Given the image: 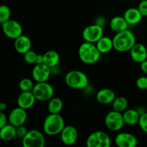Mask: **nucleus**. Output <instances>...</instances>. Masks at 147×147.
I'll return each instance as SVG.
<instances>
[{
  "instance_id": "nucleus-28",
  "label": "nucleus",
  "mask_w": 147,
  "mask_h": 147,
  "mask_svg": "<svg viewBox=\"0 0 147 147\" xmlns=\"http://www.w3.org/2000/svg\"><path fill=\"white\" fill-rule=\"evenodd\" d=\"M34 86L33 80L27 78H22L19 83V88L21 91H32Z\"/></svg>"
},
{
  "instance_id": "nucleus-19",
  "label": "nucleus",
  "mask_w": 147,
  "mask_h": 147,
  "mask_svg": "<svg viewBox=\"0 0 147 147\" xmlns=\"http://www.w3.org/2000/svg\"><path fill=\"white\" fill-rule=\"evenodd\" d=\"M123 17L129 25H135V24H139L142 21L143 17L138 8L131 7L125 11Z\"/></svg>"
},
{
  "instance_id": "nucleus-21",
  "label": "nucleus",
  "mask_w": 147,
  "mask_h": 147,
  "mask_svg": "<svg viewBox=\"0 0 147 147\" xmlns=\"http://www.w3.org/2000/svg\"><path fill=\"white\" fill-rule=\"evenodd\" d=\"M125 124L128 126H135L138 124L141 116V113L135 109H126L123 113Z\"/></svg>"
},
{
  "instance_id": "nucleus-8",
  "label": "nucleus",
  "mask_w": 147,
  "mask_h": 147,
  "mask_svg": "<svg viewBox=\"0 0 147 147\" xmlns=\"http://www.w3.org/2000/svg\"><path fill=\"white\" fill-rule=\"evenodd\" d=\"M123 113L112 110L105 117V125L111 131H119L124 126Z\"/></svg>"
},
{
  "instance_id": "nucleus-37",
  "label": "nucleus",
  "mask_w": 147,
  "mask_h": 147,
  "mask_svg": "<svg viewBox=\"0 0 147 147\" xmlns=\"http://www.w3.org/2000/svg\"><path fill=\"white\" fill-rule=\"evenodd\" d=\"M7 106L4 102H1V103H0V111H4L7 109Z\"/></svg>"
},
{
  "instance_id": "nucleus-26",
  "label": "nucleus",
  "mask_w": 147,
  "mask_h": 147,
  "mask_svg": "<svg viewBox=\"0 0 147 147\" xmlns=\"http://www.w3.org/2000/svg\"><path fill=\"white\" fill-rule=\"evenodd\" d=\"M111 104L113 110L120 112V113H123L127 109L129 102H128L127 99L123 96H119V97H116Z\"/></svg>"
},
{
  "instance_id": "nucleus-30",
  "label": "nucleus",
  "mask_w": 147,
  "mask_h": 147,
  "mask_svg": "<svg viewBox=\"0 0 147 147\" xmlns=\"http://www.w3.org/2000/svg\"><path fill=\"white\" fill-rule=\"evenodd\" d=\"M138 124L139 125L140 129L143 131L144 133L147 134V112H144L141 114L140 119Z\"/></svg>"
},
{
  "instance_id": "nucleus-10",
  "label": "nucleus",
  "mask_w": 147,
  "mask_h": 147,
  "mask_svg": "<svg viewBox=\"0 0 147 147\" xmlns=\"http://www.w3.org/2000/svg\"><path fill=\"white\" fill-rule=\"evenodd\" d=\"M4 34L8 38L15 40L22 34L23 29L20 22L14 20H9L1 24Z\"/></svg>"
},
{
  "instance_id": "nucleus-23",
  "label": "nucleus",
  "mask_w": 147,
  "mask_h": 147,
  "mask_svg": "<svg viewBox=\"0 0 147 147\" xmlns=\"http://www.w3.org/2000/svg\"><path fill=\"white\" fill-rule=\"evenodd\" d=\"M43 57H44L43 63L50 67L51 69L55 67L58 65L60 59L58 53L53 50L45 52L43 54Z\"/></svg>"
},
{
  "instance_id": "nucleus-11",
  "label": "nucleus",
  "mask_w": 147,
  "mask_h": 147,
  "mask_svg": "<svg viewBox=\"0 0 147 147\" xmlns=\"http://www.w3.org/2000/svg\"><path fill=\"white\" fill-rule=\"evenodd\" d=\"M51 75V68L44 63L35 64L32 72V76L36 83L47 82Z\"/></svg>"
},
{
  "instance_id": "nucleus-14",
  "label": "nucleus",
  "mask_w": 147,
  "mask_h": 147,
  "mask_svg": "<svg viewBox=\"0 0 147 147\" xmlns=\"http://www.w3.org/2000/svg\"><path fill=\"white\" fill-rule=\"evenodd\" d=\"M115 144L119 147H135L138 140L136 136L128 132H121L115 138Z\"/></svg>"
},
{
  "instance_id": "nucleus-27",
  "label": "nucleus",
  "mask_w": 147,
  "mask_h": 147,
  "mask_svg": "<svg viewBox=\"0 0 147 147\" xmlns=\"http://www.w3.org/2000/svg\"><path fill=\"white\" fill-rule=\"evenodd\" d=\"M11 9L5 4L0 5V24H4L10 20Z\"/></svg>"
},
{
  "instance_id": "nucleus-24",
  "label": "nucleus",
  "mask_w": 147,
  "mask_h": 147,
  "mask_svg": "<svg viewBox=\"0 0 147 147\" xmlns=\"http://www.w3.org/2000/svg\"><path fill=\"white\" fill-rule=\"evenodd\" d=\"M96 45L101 54H106L113 49V38L111 39L107 36H103Z\"/></svg>"
},
{
  "instance_id": "nucleus-4",
  "label": "nucleus",
  "mask_w": 147,
  "mask_h": 147,
  "mask_svg": "<svg viewBox=\"0 0 147 147\" xmlns=\"http://www.w3.org/2000/svg\"><path fill=\"white\" fill-rule=\"evenodd\" d=\"M65 82L68 87L76 90H81L88 87L89 80L86 73L80 70L69 71L65 77Z\"/></svg>"
},
{
  "instance_id": "nucleus-2",
  "label": "nucleus",
  "mask_w": 147,
  "mask_h": 147,
  "mask_svg": "<svg viewBox=\"0 0 147 147\" xmlns=\"http://www.w3.org/2000/svg\"><path fill=\"white\" fill-rule=\"evenodd\" d=\"M101 53L97 48L95 43L84 42L78 48V56L83 63L92 65L99 60Z\"/></svg>"
},
{
  "instance_id": "nucleus-25",
  "label": "nucleus",
  "mask_w": 147,
  "mask_h": 147,
  "mask_svg": "<svg viewBox=\"0 0 147 147\" xmlns=\"http://www.w3.org/2000/svg\"><path fill=\"white\" fill-rule=\"evenodd\" d=\"M63 109V102L60 98H52L48 101L47 110L50 113H60Z\"/></svg>"
},
{
  "instance_id": "nucleus-12",
  "label": "nucleus",
  "mask_w": 147,
  "mask_h": 147,
  "mask_svg": "<svg viewBox=\"0 0 147 147\" xmlns=\"http://www.w3.org/2000/svg\"><path fill=\"white\" fill-rule=\"evenodd\" d=\"M60 135L61 142L66 146H72L75 144L78 137L77 129L72 125L65 126Z\"/></svg>"
},
{
  "instance_id": "nucleus-7",
  "label": "nucleus",
  "mask_w": 147,
  "mask_h": 147,
  "mask_svg": "<svg viewBox=\"0 0 147 147\" xmlns=\"http://www.w3.org/2000/svg\"><path fill=\"white\" fill-rule=\"evenodd\" d=\"M45 138L43 134L36 129L28 131L22 138V146L24 147H44Z\"/></svg>"
},
{
  "instance_id": "nucleus-17",
  "label": "nucleus",
  "mask_w": 147,
  "mask_h": 147,
  "mask_svg": "<svg viewBox=\"0 0 147 147\" xmlns=\"http://www.w3.org/2000/svg\"><path fill=\"white\" fill-rule=\"evenodd\" d=\"M14 49L18 53L24 55L29 50H31L32 42L31 40L27 36L22 34L20 37L14 40Z\"/></svg>"
},
{
  "instance_id": "nucleus-35",
  "label": "nucleus",
  "mask_w": 147,
  "mask_h": 147,
  "mask_svg": "<svg viewBox=\"0 0 147 147\" xmlns=\"http://www.w3.org/2000/svg\"><path fill=\"white\" fill-rule=\"evenodd\" d=\"M140 69L144 73L147 74V59L140 63Z\"/></svg>"
},
{
  "instance_id": "nucleus-29",
  "label": "nucleus",
  "mask_w": 147,
  "mask_h": 147,
  "mask_svg": "<svg viewBox=\"0 0 147 147\" xmlns=\"http://www.w3.org/2000/svg\"><path fill=\"white\" fill-rule=\"evenodd\" d=\"M37 53L35 52H34L33 50H30L28 52H27L26 53H24L23 55H24V60L25 61L26 63L27 64H35V60L36 57H37Z\"/></svg>"
},
{
  "instance_id": "nucleus-16",
  "label": "nucleus",
  "mask_w": 147,
  "mask_h": 147,
  "mask_svg": "<svg viewBox=\"0 0 147 147\" xmlns=\"http://www.w3.org/2000/svg\"><path fill=\"white\" fill-rule=\"evenodd\" d=\"M36 100L32 91H22L17 98V105L19 107L27 110L33 107Z\"/></svg>"
},
{
  "instance_id": "nucleus-6",
  "label": "nucleus",
  "mask_w": 147,
  "mask_h": 147,
  "mask_svg": "<svg viewBox=\"0 0 147 147\" xmlns=\"http://www.w3.org/2000/svg\"><path fill=\"white\" fill-rule=\"evenodd\" d=\"M32 93L37 100L42 102L49 101L54 96V89L47 82L36 83Z\"/></svg>"
},
{
  "instance_id": "nucleus-22",
  "label": "nucleus",
  "mask_w": 147,
  "mask_h": 147,
  "mask_svg": "<svg viewBox=\"0 0 147 147\" xmlns=\"http://www.w3.org/2000/svg\"><path fill=\"white\" fill-rule=\"evenodd\" d=\"M17 136V128L11 123H7L0 129V139L4 142H9Z\"/></svg>"
},
{
  "instance_id": "nucleus-5",
  "label": "nucleus",
  "mask_w": 147,
  "mask_h": 147,
  "mask_svg": "<svg viewBox=\"0 0 147 147\" xmlns=\"http://www.w3.org/2000/svg\"><path fill=\"white\" fill-rule=\"evenodd\" d=\"M111 139L105 131H97L90 134L86 140V146L88 147H110Z\"/></svg>"
},
{
  "instance_id": "nucleus-9",
  "label": "nucleus",
  "mask_w": 147,
  "mask_h": 147,
  "mask_svg": "<svg viewBox=\"0 0 147 147\" xmlns=\"http://www.w3.org/2000/svg\"><path fill=\"white\" fill-rule=\"evenodd\" d=\"M103 36V29L98 24L88 25L83 30L82 37L85 42L96 44Z\"/></svg>"
},
{
  "instance_id": "nucleus-34",
  "label": "nucleus",
  "mask_w": 147,
  "mask_h": 147,
  "mask_svg": "<svg viewBox=\"0 0 147 147\" xmlns=\"http://www.w3.org/2000/svg\"><path fill=\"white\" fill-rule=\"evenodd\" d=\"M7 121H8V118L7 115L4 113V111H0V129L7 124Z\"/></svg>"
},
{
  "instance_id": "nucleus-31",
  "label": "nucleus",
  "mask_w": 147,
  "mask_h": 147,
  "mask_svg": "<svg viewBox=\"0 0 147 147\" xmlns=\"http://www.w3.org/2000/svg\"><path fill=\"white\" fill-rule=\"evenodd\" d=\"M136 87L140 90H146L147 89V77L141 76L136 80Z\"/></svg>"
},
{
  "instance_id": "nucleus-33",
  "label": "nucleus",
  "mask_w": 147,
  "mask_h": 147,
  "mask_svg": "<svg viewBox=\"0 0 147 147\" xmlns=\"http://www.w3.org/2000/svg\"><path fill=\"white\" fill-rule=\"evenodd\" d=\"M16 128H17V136L21 138V139H22L27 134V132H28L27 128L24 125H22V126H20Z\"/></svg>"
},
{
  "instance_id": "nucleus-18",
  "label": "nucleus",
  "mask_w": 147,
  "mask_h": 147,
  "mask_svg": "<svg viewBox=\"0 0 147 147\" xmlns=\"http://www.w3.org/2000/svg\"><path fill=\"white\" fill-rule=\"evenodd\" d=\"M116 93L112 89L102 88L97 92L96 98L98 103L103 105L111 104L116 98Z\"/></svg>"
},
{
  "instance_id": "nucleus-32",
  "label": "nucleus",
  "mask_w": 147,
  "mask_h": 147,
  "mask_svg": "<svg viewBox=\"0 0 147 147\" xmlns=\"http://www.w3.org/2000/svg\"><path fill=\"white\" fill-rule=\"evenodd\" d=\"M137 8L142 17H147V0H142Z\"/></svg>"
},
{
  "instance_id": "nucleus-3",
  "label": "nucleus",
  "mask_w": 147,
  "mask_h": 147,
  "mask_svg": "<svg viewBox=\"0 0 147 147\" xmlns=\"http://www.w3.org/2000/svg\"><path fill=\"white\" fill-rule=\"evenodd\" d=\"M65 126L64 119L60 113H50L43 123V131L49 136L60 134Z\"/></svg>"
},
{
  "instance_id": "nucleus-1",
  "label": "nucleus",
  "mask_w": 147,
  "mask_h": 147,
  "mask_svg": "<svg viewBox=\"0 0 147 147\" xmlns=\"http://www.w3.org/2000/svg\"><path fill=\"white\" fill-rule=\"evenodd\" d=\"M113 49L120 53L130 51L136 43L134 34L129 29L120 32L116 33L113 38Z\"/></svg>"
},
{
  "instance_id": "nucleus-13",
  "label": "nucleus",
  "mask_w": 147,
  "mask_h": 147,
  "mask_svg": "<svg viewBox=\"0 0 147 147\" xmlns=\"http://www.w3.org/2000/svg\"><path fill=\"white\" fill-rule=\"evenodd\" d=\"M27 110L20 107H17L13 109L8 116L9 123L15 127L24 125L27 119Z\"/></svg>"
},
{
  "instance_id": "nucleus-20",
  "label": "nucleus",
  "mask_w": 147,
  "mask_h": 147,
  "mask_svg": "<svg viewBox=\"0 0 147 147\" xmlns=\"http://www.w3.org/2000/svg\"><path fill=\"white\" fill-rule=\"evenodd\" d=\"M109 25H110V28L111 29L112 31L118 33L127 30L129 24L126 21L123 16V17L116 16L111 20Z\"/></svg>"
},
{
  "instance_id": "nucleus-36",
  "label": "nucleus",
  "mask_w": 147,
  "mask_h": 147,
  "mask_svg": "<svg viewBox=\"0 0 147 147\" xmlns=\"http://www.w3.org/2000/svg\"><path fill=\"white\" fill-rule=\"evenodd\" d=\"M43 60H44L43 55L37 54V57H36L35 64H41V63H43Z\"/></svg>"
},
{
  "instance_id": "nucleus-15",
  "label": "nucleus",
  "mask_w": 147,
  "mask_h": 147,
  "mask_svg": "<svg viewBox=\"0 0 147 147\" xmlns=\"http://www.w3.org/2000/svg\"><path fill=\"white\" fill-rule=\"evenodd\" d=\"M129 52L131 57L135 63L140 64L147 59V49L142 43H136Z\"/></svg>"
}]
</instances>
